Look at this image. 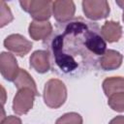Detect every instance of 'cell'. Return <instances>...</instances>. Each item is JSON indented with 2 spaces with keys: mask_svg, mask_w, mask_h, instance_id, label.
<instances>
[{
  "mask_svg": "<svg viewBox=\"0 0 124 124\" xmlns=\"http://www.w3.org/2000/svg\"><path fill=\"white\" fill-rule=\"evenodd\" d=\"M44 45L53 69L73 78L96 70L100 57L107 50V42L98 24L82 17L59 23Z\"/></svg>",
  "mask_w": 124,
  "mask_h": 124,
  "instance_id": "obj_1",
  "label": "cell"
},
{
  "mask_svg": "<svg viewBox=\"0 0 124 124\" xmlns=\"http://www.w3.org/2000/svg\"><path fill=\"white\" fill-rule=\"evenodd\" d=\"M44 102L50 108H58L67 100V88L65 83L58 78L48 79L44 87Z\"/></svg>",
  "mask_w": 124,
  "mask_h": 124,
  "instance_id": "obj_2",
  "label": "cell"
},
{
  "mask_svg": "<svg viewBox=\"0 0 124 124\" xmlns=\"http://www.w3.org/2000/svg\"><path fill=\"white\" fill-rule=\"evenodd\" d=\"M19 5L37 21H48L52 15V1L23 0L19 1Z\"/></svg>",
  "mask_w": 124,
  "mask_h": 124,
  "instance_id": "obj_3",
  "label": "cell"
},
{
  "mask_svg": "<svg viewBox=\"0 0 124 124\" xmlns=\"http://www.w3.org/2000/svg\"><path fill=\"white\" fill-rule=\"evenodd\" d=\"M82 11L90 20H100L107 18L110 9L107 0H84L81 2Z\"/></svg>",
  "mask_w": 124,
  "mask_h": 124,
  "instance_id": "obj_4",
  "label": "cell"
},
{
  "mask_svg": "<svg viewBox=\"0 0 124 124\" xmlns=\"http://www.w3.org/2000/svg\"><path fill=\"white\" fill-rule=\"evenodd\" d=\"M36 94L29 88L18 89L13 100V111L17 115L29 112L33 108Z\"/></svg>",
  "mask_w": 124,
  "mask_h": 124,
  "instance_id": "obj_5",
  "label": "cell"
},
{
  "mask_svg": "<svg viewBox=\"0 0 124 124\" xmlns=\"http://www.w3.org/2000/svg\"><path fill=\"white\" fill-rule=\"evenodd\" d=\"M4 46L17 56L23 57L32 49V43L20 34H11L4 40Z\"/></svg>",
  "mask_w": 124,
  "mask_h": 124,
  "instance_id": "obj_6",
  "label": "cell"
},
{
  "mask_svg": "<svg viewBox=\"0 0 124 124\" xmlns=\"http://www.w3.org/2000/svg\"><path fill=\"white\" fill-rule=\"evenodd\" d=\"M76 5L71 0L52 1V15L58 23H66L74 18Z\"/></svg>",
  "mask_w": 124,
  "mask_h": 124,
  "instance_id": "obj_7",
  "label": "cell"
},
{
  "mask_svg": "<svg viewBox=\"0 0 124 124\" xmlns=\"http://www.w3.org/2000/svg\"><path fill=\"white\" fill-rule=\"evenodd\" d=\"M18 64L14 54L2 51L0 54V73L8 81H15L18 72Z\"/></svg>",
  "mask_w": 124,
  "mask_h": 124,
  "instance_id": "obj_8",
  "label": "cell"
},
{
  "mask_svg": "<svg viewBox=\"0 0 124 124\" xmlns=\"http://www.w3.org/2000/svg\"><path fill=\"white\" fill-rule=\"evenodd\" d=\"M53 32V26L49 21L33 20L28 26V33L34 41L46 40Z\"/></svg>",
  "mask_w": 124,
  "mask_h": 124,
  "instance_id": "obj_9",
  "label": "cell"
},
{
  "mask_svg": "<svg viewBox=\"0 0 124 124\" xmlns=\"http://www.w3.org/2000/svg\"><path fill=\"white\" fill-rule=\"evenodd\" d=\"M30 67L39 74H45L50 70V57L46 50H36L29 58Z\"/></svg>",
  "mask_w": 124,
  "mask_h": 124,
  "instance_id": "obj_10",
  "label": "cell"
},
{
  "mask_svg": "<svg viewBox=\"0 0 124 124\" xmlns=\"http://www.w3.org/2000/svg\"><path fill=\"white\" fill-rule=\"evenodd\" d=\"M123 61V55L114 49H107L99 59V67L104 71L118 69Z\"/></svg>",
  "mask_w": 124,
  "mask_h": 124,
  "instance_id": "obj_11",
  "label": "cell"
},
{
  "mask_svg": "<svg viewBox=\"0 0 124 124\" xmlns=\"http://www.w3.org/2000/svg\"><path fill=\"white\" fill-rule=\"evenodd\" d=\"M101 35L108 43L118 42L122 37V26L118 21H106L101 27Z\"/></svg>",
  "mask_w": 124,
  "mask_h": 124,
  "instance_id": "obj_12",
  "label": "cell"
},
{
  "mask_svg": "<svg viewBox=\"0 0 124 124\" xmlns=\"http://www.w3.org/2000/svg\"><path fill=\"white\" fill-rule=\"evenodd\" d=\"M105 95L108 98L112 94L124 92V78L123 77H109L106 78L102 83Z\"/></svg>",
  "mask_w": 124,
  "mask_h": 124,
  "instance_id": "obj_13",
  "label": "cell"
},
{
  "mask_svg": "<svg viewBox=\"0 0 124 124\" xmlns=\"http://www.w3.org/2000/svg\"><path fill=\"white\" fill-rule=\"evenodd\" d=\"M14 83H15L16 87L17 88V90L21 89V88H29L36 94V96L40 95L39 91L37 89L36 82L34 81L32 77L29 75V73L24 69H19V72H18Z\"/></svg>",
  "mask_w": 124,
  "mask_h": 124,
  "instance_id": "obj_14",
  "label": "cell"
},
{
  "mask_svg": "<svg viewBox=\"0 0 124 124\" xmlns=\"http://www.w3.org/2000/svg\"><path fill=\"white\" fill-rule=\"evenodd\" d=\"M108 105L109 108L118 112L124 111V92L112 94L108 98Z\"/></svg>",
  "mask_w": 124,
  "mask_h": 124,
  "instance_id": "obj_15",
  "label": "cell"
},
{
  "mask_svg": "<svg viewBox=\"0 0 124 124\" xmlns=\"http://www.w3.org/2000/svg\"><path fill=\"white\" fill-rule=\"evenodd\" d=\"M82 116L78 112H67L55 121V124H82Z\"/></svg>",
  "mask_w": 124,
  "mask_h": 124,
  "instance_id": "obj_16",
  "label": "cell"
},
{
  "mask_svg": "<svg viewBox=\"0 0 124 124\" xmlns=\"http://www.w3.org/2000/svg\"><path fill=\"white\" fill-rule=\"evenodd\" d=\"M0 12H1V27H4L5 25L9 24L13 19V14L9 8V6L6 5V3L4 1H0Z\"/></svg>",
  "mask_w": 124,
  "mask_h": 124,
  "instance_id": "obj_17",
  "label": "cell"
},
{
  "mask_svg": "<svg viewBox=\"0 0 124 124\" xmlns=\"http://www.w3.org/2000/svg\"><path fill=\"white\" fill-rule=\"evenodd\" d=\"M0 124H22L21 119L16 115H8L1 118Z\"/></svg>",
  "mask_w": 124,
  "mask_h": 124,
  "instance_id": "obj_18",
  "label": "cell"
},
{
  "mask_svg": "<svg viewBox=\"0 0 124 124\" xmlns=\"http://www.w3.org/2000/svg\"><path fill=\"white\" fill-rule=\"evenodd\" d=\"M108 124H124V115H117L112 118Z\"/></svg>",
  "mask_w": 124,
  "mask_h": 124,
  "instance_id": "obj_19",
  "label": "cell"
},
{
  "mask_svg": "<svg viewBox=\"0 0 124 124\" xmlns=\"http://www.w3.org/2000/svg\"><path fill=\"white\" fill-rule=\"evenodd\" d=\"M116 4H118L122 9H123V14H122V20L124 22V1H116Z\"/></svg>",
  "mask_w": 124,
  "mask_h": 124,
  "instance_id": "obj_20",
  "label": "cell"
}]
</instances>
